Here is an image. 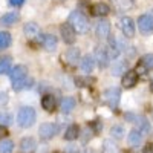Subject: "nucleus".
I'll return each instance as SVG.
<instances>
[{"instance_id": "f257e3e1", "label": "nucleus", "mask_w": 153, "mask_h": 153, "mask_svg": "<svg viewBox=\"0 0 153 153\" xmlns=\"http://www.w3.org/2000/svg\"><path fill=\"white\" fill-rule=\"evenodd\" d=\"M69 25L74 28L75 34H86L89 31V22L87 17L80 11H74L69 16Z\"/></svg>"}, {"instance_id": "f03ea898", "label": "nucleus", "mask_w": 153, "mask_h": 153, "mask_svg": "<svg viewBox=\"0 0 153 153\" xmlns=\"http://www.w3.org/2000/svg\"><path fill=\"white\" fill-rule=\"evenodd\" d=\"M35 118H37V113L32 107H22L17 113V123L20 127H23V129H28V127H31L34 123H35Z\"/></svg>"}, {"instance_id": "7ed1b4c3", "label": "nucleus", "mask_w": 153, "mask_h": 153, "mask_svg": "<svg viewBox=\"0 0 153 153\" xmlns=\"http://www.w3.org/2000/svg\"><path fill=\"white\" fill-rule=\"evenodd\" d=\"M103 98L106 101V104L110 107V109H117L118 104H120V98H121V92L118 87H110L103 94Z\"/></svg>"}, {"instance_id": "20e7f679", "label": "nucleus", "mask_w": 153, "mask_h": 153, "mask_svg": "<svg viewBox=\"0 0 153 153\" xmlns=\"http://www.w3.org/2000/svg\"><path fill=\"white\" fill-rule=\"evenodd\" d=\"M138 29L144 35H149L150 32H153V16L152 14L139 16L138 17Z\"/></svg>"}, {"instance_id": "39448f33", "label": "nucleus", "mask_w": 153, "mask_h": 153, "mask_svg": "<svg viewBox=\"0 0 153 153\" xmlns=\"http://www.w3.org/2000/svg\"><path fill=\"white\" fill-rule=\"evenodd\" d=\"M120 28H121V32L124 34V37H127V38H132L135 35V22L130 17H123L120 22Z\"/></svg>"}, {"instance_id": "423d86ee", "label": "nucleus", "mask_w": 153, "mask_h": 153, "mask_svg": "<svg viewBox=\"0 0 153 153\" xmlns=\"http://www.w3.org/2000/svg\"><path fill=\"white\" fill-rule=\"evenodd\" d=\"M98 63L100 68H106L109 65V60H110V54L107 52V49L104 46H98L95 49V57H94Z\"/></svg>"}, {"instance_id": "0eeeda50", "label": "nucleus", "mask_w": 153, "mask_h": 153, "mask_svg": "<svg viewBox=\"0 0 153 153\" xmlns=\"http://www.w3.org/2000/svg\"><path fill=\"white\" fill-rule=\"evenodd\" d=\"M60 32H61V37H63V40H65V43L68 45H74L75 43V31L74 28L71 26L69 23H63L61 26H60Z\"/></svg>"}, {"instance_id": "6e6552de", "label": "nucleus", "mask_w": 153, "mask_h": 153, "mask_svg": "<svg viewBox=\"0 0 153 153\" xmlns=\"http://www.w3.org/2000/svg\"><path fill=\"white\" fill-rule=\"evenodd\" d=\"M58 132V127L55 124H51V123H45L40 126V129H38V133H40V138L43 139H51L52 136H55Z\"/></svg>"}, {"instance_id": "1a4fd4ad", "label": "nucleus", "mask_w": 153, "mask_h": 153, "mask_svg": "<svg viewBox=\"0 0 153 153\" xmlns=\"http://www.w3.org/2000/svg\"><path fill=\"white\" fill-rule=\"evenodd\" d=\"M61 58H63L65 63L74 66V65H76V61L80 60V49L78 48H69L66 52L61 55Z\"/></svg>"}, {"instance_id": "9d476101", "label": "nucleus", "mask_w": 153, "mask_h": 153, "mask_svg": "<svg viewBox=\"0 0 153 153\" xmlns=\"http://www.w3.org/2000/svg\"><path fill=\"white\" fill-rule=\"evenodd\" d=\"M26 68H25L23 65H19L16 68L11 69V81L12 83H17V81H22V80H26Z\"/></svg>"}, {"instance_id": "9b49d317", "label": "nucleus", "mask_w": 153, "mask_h": 153, "mask_svg": "<svg viewBox=\"0 0 153 153\" xmlns=\"http://www.w3.org/2000/svg\"><path fill=\"white\" fill-rule=\"evenodd\" d=\"M23 32L29 40H32V38H35V37H40V28H38V25L34 23V22H29V23L25 25Z\"/></svg>"}, {"instance_id": "f8f14e48", "label": "nucleus", "mask_w": 153, "mask_h": 153, "mask_svg": "<svg viewBox=\"0 0 153 153\" xmlns=\"http://www.w3.org/2000/svg\"><path fill=\"white\" fill-rule=\"evenodd\" d=\"M138 83V74L135 71H127L123 76V86L126 89H130Z\"/></svg>"}, {"instance_id": "ddd939ff", "label": "nucleus", "mask_w": 153, "mask_h": 153, "mask_svg": "<svg viewBox=\"0 0 153 153\" xmlns=\"http://www.w3.org/2000/svg\"><path fill=\"white\" fill-rule=\"evenodd\" d=\"M109 12H110V8L106 3H95L91 8V14L95 17H106Z\"/></svg>"}, {"instance_id": "4468645a", "label": "nucleus", "mask_w": 153, "mask_h": 153, "mask_svg": "<svg viewBox=\"0 0 153 153\" xmlns=\"http://www.w3.org/2000/svg\"><path fill=\"white\" fill-rule=\"evenodd\" d=\"M19 20H20V16L17 12H8V14L0 17V25L2 26H14Z\"/></svg>"}, {"instance_id": "2eb2a0df", "label": "nucleus", "mask_w": 153, "mask_h": 153, "mask_svg": "<svg viewBox=\"0 0 153 153\" xmlns=\"http://www.w3.org/2000/svg\"><path fill=\"white\" fill-rule=\"evenodd\" d=\"M42 45H43V48H45L46 51L52 52V51L57 49V37L52 35V34H46V35H43Z\"/></svg>"}, {"instance_id": "dca6fc26", "label": "nucleus", "mask_w": 153, "mask_h": 153, "mask_svg": "<svg viewBox=\"0 0 153 153\" xmlns=\"http://www.w3.org/2000/svg\"><path fill=\"white\" fill-rule=\"evenodd\" d=\"M97 35L100 38H107L110 35V23L107 20H101L97 25Z\"/></svg>"}, {"instance_id": "f3484780", "label": "nucleus", "mask_w": 153, "mask_h": 153, "mask_svg": "<svg viewBox=\"0 0 153 153\" xmlns=\"http://www.w3.org/2000/svg\"><path fill=\"white\" fill-rule=\"evenodd\" d=\"M35 139L34 138H23L22 139V143H20V149H22V152L23 153H32L34 150H35Z\"/></svg>"}, {"instance_id": "a211bd4d", "label": "nucleus", "mask_w": 153, "mask_h": 153, "mask_svg": "<svg viewBox=\"0 0 153 153\" xmlns=\"http://www.w3.org/2000/svg\"><path fill=\"white\" fill-rule=\"evenodd\" d=\"M94 68H95V58H94V57L86 55V57L81 58V69H83L84 72L91 74V72L94 71Z\"/></svg>"}, {"instance_id": "6ab92c4d", "label": "nucleus", "mask_w": 153, "mask_h": 153, "mask_svg": "<svg viewBox=\"0 0 153 153\" xmlns=\"http://www.w3.org/2000/svg\"><path fill=\"white\" fill-rule=\"evenodd\" d=\"M74 107H75V100H74V98L66 97V98H63V100H61L60 109H61V112H63V113H69V112H72V110H74Z\"/></svg>"}, {"instance_id": "aec40b11", "label": "nucleus", "mask_w": 153, "mask_h": 153, "mask_svg": "<svg viewBox=\"0 0 153 153\" xmlns=\"http://www.w3.org/2000/svg\"><path fill=\"white\" fill-rule=\"evenodd\" d=\"M132 121L136 123L138 130L141 132V133H149V132H150V124H149V121H147L146 118H143V117H136V118L132 120Z\"/></svg>"}, {"instance_id": "412c9836", "label": "nucleus", "mask_w": 153, "mask_h": 153, "mask_svg": "<svg viewBox=\"0 0 153 153\" xmlns=\"http://www.w3.org/2000/svg\"><path fill=\"white\" fill-rule=\"evenodd\" d=\"M80 135V129L76 124H72L69 126L66 132H65V139H68V141H74V139H76V136Z\"/></svg>"}, {"instance_id": "4be33fe9", "label": "nucleus", "mask_w": 153, "mask_h": 153, "mask_svg": "<svg viewBox=\"0 0 153 153\" xmlns=\"http://www.w3.org/2000/svg\"><path fill=\"white\" fill-rule=\"evenodd\" d=\"M42 106H43L45 110L52 112V110L55 109V98H54L52 95H45V97L42 98Z\"/></svg>"}, {"instance_id": "5701e85b", "label": "nucleus", "mask_w": 153, "mask_h": 153, "mask_svg": "<svg viewBox=\"0 0 153 153\" xmlns=\"http://www.w3.org/2000/svg\"><path fill=\"white\" fill-rule=\"evenodd\" d=\"M127 71V63L126 61H115L112 66V75H123Z\"/></svg>"}, {"instance_id": "b1692460", "label": "nucleus", "mask_w": 153, "mask_h": 153, "mask_svg": "<svg viewBox=\"0 0 153 153\" xmlns=\"http://www.w3.org/2000/svg\"><path fill=\"white\" fill-rule=\"evenodd\" d=\"M141 141H143V133L139 132L138 129H133L129 133V143L132 146H138V144H141Z\"/></svg>"}, {"instance_id": "393cba45", "label": "nucleus", "mask_w": 153, "mask_h": 153, "mask_svg": "<svg viewBox=\"0 0 153 153\" xmlns=\"http://www.w3.org/2000/svg\"><path fill=\"white\" fill-rule=\"evenodd\" d=\"M11 68H12V60H11L9 57L0 58V75L11 72Z\"/></svg>"}, {"instance_id": "a878e982", "label": "nucleus", "mask_w": 153, "mask_h": 153, "mask_svg": "<svg viewBox=\"0 0 153 153\" xmlns=\"http://www.w3.org/2000/svg\"><path fill=\"white\" fill-rule=\"evenodd\" d=\"M14 150V143L11 139H2L0 141V153H12Z\"/></svg>"}, {"instance_id": "bb28decb", "label": "nucleus", "mask_w": 153, "mask_h": 153, "mask_svg": "<svg viewBox=\"0 0 153 153\" xmlns=\"http://www.w3.org/2000/svg\"><path fill=\"white\" fill-rule=\"evenodd\" d=\"M11 42H12V38H11V34L9 32H2L0 31V49H5L8 46H11Z\"/></svg>"}, {"instance_id": "cd10ccee", "label": "nucleus", "mask_w": 153, "mask_h": 153, "mask_svg": "<svg viewBox=\"0 0 153 153\" xmlns=\"http://www.w3.org/2000/svg\"><path fill=\"white\" fill-rule=\"evenodd\" d=\"M139 63H141V65H143L147 71L153 69V54H147V55H144Z\"/></svg>"}, {"instance_id": "c85d7f7f", "label": "nucleus", "mask_w": 153, "mask_h": 153, "mask_svg": "<svg viewBox=\"0 0 153 153\" xmlns=\"http://www.w3.org/2000/svg\"><path fill=\"white\" fill-rule=\"evenodd\" d=\"M12 123V115L11 113H0V124H2V126H8V124H11Z\"/></svg>"}, {"instance_id": "c756f323", "label": "nucleus", "mask_w": 153, "mask_h": 153, "mask_svg": "<svg viewBox=\"0 0 153 153\" xmlns=\"http://www.w3.org/2000/svg\"><path fill=\"white\" fill-rule=\"evenodd\" d=\"M112 135L115 136V138H123L124 136V129H123V127L121 126H113L112 127Z\"/></svg>"}, {"instance_id": "7c9ffc66", "label": "nucleus", "mask_w": 153, "mask_h": 153, "mask_svg": "<svg viewBox=\"0 0 153 153\" xmlns=\"http://www.w3.org/2000/svg\"><path fill=\"white\" fill-rule=\"evenodd\" d=\"M6 135H8V130H6V127L0 124V139H2V138H5Z\"/></svg>"}, {"instance_id": "2f4dec72", "label": "nucleus", "mask_w": 153, "mask_h": 153, "mask_svg": "<svg viewBox=\"0 0 153 153\" xmlns=\"http://www.w3.org/2000/svg\"><path fill=\"white\" fill-rule=\"evenodd\" d=\"M9 3H11L12 6L17 8V6H22V5L25 3V0H9Z\"/></svg>"}, {"instance_id": "473e14b6", "label": "nucleus", "mask_w": 153, "mask_h": 153, "mask_svg": "<svg viewBox=\"0 0 153 153\" xmlns=\"http://www.w3.org/2000/svg\"><path fill=\"white\" fill-rule=\"evenodd\" d=\"M6 101H8V97H6V94H2V92H0V106L6 104Z\"/></svg>"}, {"instance_id": "72a5a7b5", "label": "nucleus", "mask_w": 153, "mask_h": 153, "mask_svg": "<svg viewBox=\"0 0 153 153\" xmlns=\"http://www.w3.org/2000/svg\"><path fill=\"white\" fill-rule=\"evenodd\" d=\"M144 153H153V147H147V149L144 150Z\"/></svg>"}, {"instance_id": "f704fd0d", "label": "nucleus", "mask_w": 153, "mask_h": 153, "mask_svg": "<svg viewBox=\"0 0 153 153\" xmlns=\"http://www.w3.org/2000/svg\"><path fill=\"white\" fill-rule=\"evenodd\" d=\"M150 91H152V92H153V81H152V83H150Z\"/></svg>"}]
</instances>
